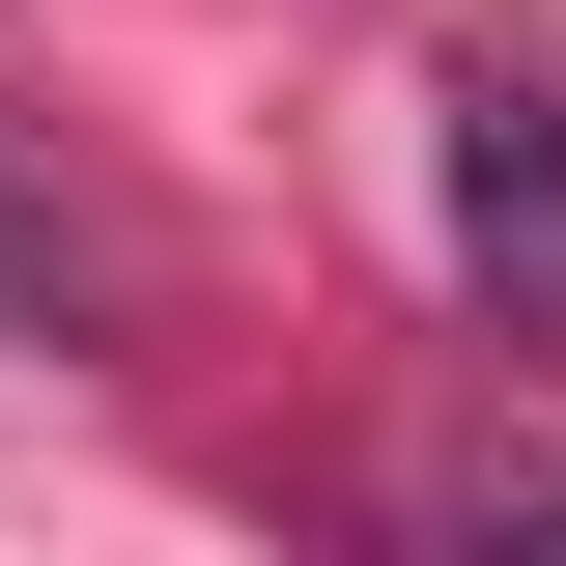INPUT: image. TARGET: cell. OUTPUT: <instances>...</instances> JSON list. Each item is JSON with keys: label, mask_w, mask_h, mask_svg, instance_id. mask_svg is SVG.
<instances>
[{"label": "cell", "mask_w": 566, "mask_h": 566, "mask_svg": "<svg viewBox=\"0 0 566 566\" xmlns=\"http://www.w3.org/2000/svg\"><path fill=\"white\" fill-rule=\"evenodd\" d=\"M453 255L566 283V57H453Z\"/></svg>", "instance_id": "1"}, {"label": "cell", "mask_w": 566, "mask_h": 566, "mask_svg": "<svg viewBox=\"0 0 566 566\" xmlns=\"http://www.w3.org/2000/svg\"><path fill=\"white\" fill-rule=\"evenodd\" d=\"M0 312H57V199H29V170H0Z\"/></svg>", "instance_id": "2"}]
</instances>
